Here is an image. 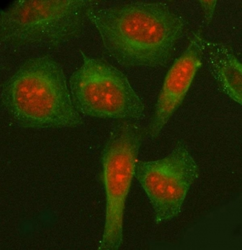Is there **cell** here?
Instances as JSON below:
<instances>
[{"label":"cell","mask_w":242,"mask_h":250,"mask_svg":"<svg viewBox=\"0 0 242 250\" xmlns=\"http://www.w3.org/2000/svg\"><path fill=\"white\" fill-rule=\"evenodd\" d=\"M104 48L125 67L166 66L187 21L162 1H133L87 11Z\"/></svg>","instance_id":"6da1fadb"},{"label":"cell","mask_w":242,"mask_h":250,"mask_svg":"<svg viewBox=\"0 0 242 250\" xmlns=\"http://www.w3.org/2000/svg\"><path fill=\"white\" fill-rule=\"evenodd\" d=\"M3 108L20 127L50 129L83 124L62 65L48 56L31 58L1 85Z\"/></svg>","instance_id":"7a4b0ae2"},{"label":"cell","mask_w":242,"mask_h":250,"mask_svg":"<svg viewBox=\"0 0 242 250\" xmlns=\"http://www.w3.org/2000/svg\"><path fill=\"white\" fill-rule=\"evenodd\" d=\"M92 0H19L0 11V42L58 46L81 34Z\"/></svg>","instance_id":"3957f363"},{"label":"cell","mask_w":242,"mask_h":250,"mask_svg":"<svg viewBox=\"0 0 242 250\" xmlns=\"http://www.w3.org/2000/svg\"><path fill=\"white\" fill-rule=\"evenodd\" d=\"M145 131L132 121H119L102 152L106 208L103 234L98 249L117 250L123 241L125 203L135 174Z\"/></svg>","instance_id":"277c9868"},{"label":"cell","mask_w":242,"mask_h":250,"mask_svg":"<svg viewBox=\"0 0 242 250\" xmlns=\"http://www.w3.org/2000/svg\"><path fill=\"white\" fill-rule=\"evenodd\" d=\"M81 53L83 63L70 79L71 95L77 110L97 118H142L144 102L125 74L107 62Z\"/></svg>","instance_id":"5b68a950"},{"label":"cell","mask_w":242,"mask_h":250,"mask_svg":"<svg viewBox=\"0 0 242 250\" xmlns=\"http://www.w3.org/2000/svg\"><path fill=\"white\" fill-rule=\"evenodd\" d=\"M199 176L194 158L183 142L159 160L137 161L134 177L147 194L155 222H168L176 217L191 186Z\"/></svg>","instance_id":"8992f818"},{"label":"cell","mask_w":242,"mask_h":250,"mask_svg":"<svg viewBox=\"0 0 242 250\" xmlns=\"http://www.w3.org/2000/svg\"><path fill=\"white\" fill-rule=\"evenodd\" d=\"M205 42L201 30L194 32L189 44L176 59L165 77L147 133L157 138L174 112L182 105L198 70L202 65Z\"/></svg>","instance_id":"52a82bcc"},{"label":"cell","mask_w":242,"mask_h":250,"mask_svg":"<svg viewBox=\"0 0 242 250\" xmlns=\"http://www.w3.org/2000/svg\"><path fill=\"white\" fill-rule=\"evenodd\" d=\"M204 56L221 91L242 105V65L231 47L206 40Z\"/></svg>","instance_id":"ba28073f"},{"label":"cell","mask_w":242,"mask_h":250,"mask_svg":"<svg viewBox=\"0 0 242 250\" xmlns=\"http://www.w3.org/2000/svg\"><path fill=\"white\" fill-rule=\"evenodd\" d=\"M200 5L204 13V20L206 26H209L214 17L215 9H216L218 1H199Z\"/></svg>","instance_id":"9c48e42d"}]
</instances>
